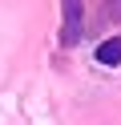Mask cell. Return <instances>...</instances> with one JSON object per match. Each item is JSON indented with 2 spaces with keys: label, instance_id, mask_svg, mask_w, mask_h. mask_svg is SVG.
Segmentation results:
<instances>
[{
  "label": "cell",
  "instance_id": "obj_3",
  "mask_svg": "<svg viewBox=\"0 0 121 125\" xmlns=\"http://www.w3.org/2000/svg\"><path fill=\"white\" fill-rule=\"evenodd\" d=\"M109 16H113V20H121V0H109Z\"/></svg>",
  "mask_w": 121,
  "mask_h": 125
},
{
  "label": "cell",
  "instance_id": "obj_2",
  "mask_svg": "<svg viewBox=\"0 0 121 125\" xmlns=\"http://www.w3.org/2000/svg\"><path fill=\"white\" fill-rule=\"evenodd\" d=\"M93 57H97V65H105V69H117V65H121V36H109V41H101Z\"/></svg>",
  "mask_w": 121,
  "mask_h": 125
},
{
  "label": "cell",
  "instance_id": "obj_1",
  "mask_svg": "<svg viewBox=\"0 0 121 125\" xmlns=\"http://www.w3.org/2000/svg\"><path fill=\"white\" fill-rule=\"evenodd\" d=\"M85 32V0H61V44L73 49Z\"/></svg>",
  "mask_w": 121,
  "mask_h": 125
}]
</instances>
